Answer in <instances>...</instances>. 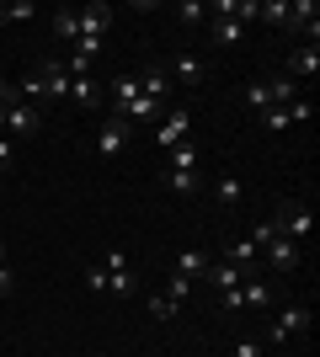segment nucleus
Masks as SVG:
<instances>
[{
    "label": "nucleus",
    "mask_w": 320,
    "mask_h": 357,
    "mask_svg": "<svg viewBox=\"0 0 320 357\" xmlns=\"http://www.w3.org/2000/svg\"><path fill=\"white\" fill-rule=\"evenodd\" d=\"M261 352H267V342H257V336H241L229 357H261Z\"/></svg>",
    "instance_id": "nucleus-26"
},
{
    "label": "nucleus",
    "mask_w": 320,
    "mask_h": 357,
    "mask_svg": "<svg viewBox=\"0 0 320 357\" xmlns=\"http://www.w3.org/2000/svg\"><path fill=\"white\" fill-rule=\"evenodd\" d=\"M70 102H102V86L91 75H70Z\"/></svg>",
    "instance_id": "nucleus-19"
},
{
    "label": "nucleus",
    "mask_w": 320,
    "mask_h": 357,
    "mask_svg": "<svg viewBox=\"0 0 320 357\" xmlns=\"http://www.w3.org/2000/svg\"><path fill=\"white\" fill-rule=\"evenodd\" d=\"M273 235H277V224H273V219H261L257 229H251V240H257V251H261V245H267V240H273Z\"/></svg>",
    "instance_id": "nucleus-31"
},
{
    "label": "nucleus",
    "mask_w": 320,
    "mask_h": 357,
    "mask_svg": "<svg viewBox=\"0 0 320 357\" xmlns=\"http://www.w3.org/2000/svg\"><path fill=\"white\" fill-rule=\"evenodd\" d=\"M294 102V80L289 75H273V80H251V86H245V107H251V112H267V107H289Z\"/></svg>",
    "instance_id": "nucleus-1"
},
{
    "label": "nucleus",
    "mask_w": 320,
    "mask_h": 357,
    "mask_svg": "<svg viewBox=\"0 0 320 357\" xmlns=\"http://www.w3.org/2000/svg\"><path fill=\"white\" fill-rule=\"evenodd\" d=\"M166 187H171V192H182V197H192L203 187V176H198V171H166Z\"/></svg>",
    "instance_id": "nucleus-22"
},
{
    "label": "nucleus",
    "mask_w": 320,
    "mask_h": 357,
    "mask_svg": "<svg viewBox=\"0 0 320 357\" xmlns=\"http://www.w3.org/2000/svg\"><path fill=\"white\" fill-rule=\"evenodd\" d=\"M261 251H267V261H273L277 272H294V267H299V240H283V235H273L267 245H261Z\"/></svg>",
    "instance_id": "nucleus-12"
},
{
    "label": "nucleus",
    "mask_w": 320,
    "mask_h": 357,
    "mask_svg": "<svg viewBox=\"0 0 320 357\" xmlns=\"http://www.w3.org/2000/svg\"><path fill=\"white\" fill-rule=\"evenodd\" d=\"M305 326H310V310H305V304H283V310H277V320L267 326V342L283 347V342H294Z\"/></svg>",
    "instance_id": "nucleus-6"
},
{
    "label": "nucleus",
    "mask_w": 320,
    "mask_h": 357,
    "mask_svg": "<svg viewBox=\"0 0 320 357\" xmlns=\"http://www.w3.org/2000/svg\"><path fill=\"white\" fill-rule=\"evenodd\" d=\"M315 70H320V48L315 43H299L289 54V80H305V75L315 80Z\"/></svg>",
    "instance_id": "nucleus-13"
},
{
    "label": "nucleus",
    "mask_w": 320,
    "mask_h": 357,
    "mask_svg": "<svg viewBox=\"0 0 320 357\" xmlns=\"http://www.w3.org/2000/svg\"><path fill=\"white\" fill-rule=\"evenodd\" d=\"M208 261H213V256L203 251V245H187V251L176 256V278H187V283H198L203 272H208Z\"/></svg>",
    "instance_id": "nucleus-15"
},
{
    "label": "nucleus",
    "mask_w": 320,
    "mask_h": 357,
    "mask_svg": "<svg viewBox=\"0 0 320 357\" xmlns=\"http://www.w3.org/2000/svg\"><path fill=\"white\" fill-rule=\"evenodd\" d=\"M107 96H112V112H123V107H134L144 91H139V75H112V86H107Z\"/></svg>",
    "instance_id": "nucleus-14"
},
{
    "label": "nucleus",
    "mask_w": 320,
    "mask_h": 357,
    "mask_svg": "<svg viewBox=\"0 0 320 357\" xmlns=\"http://www.w3.org/2000/svg\"><path fill=\"white\" fill-rule=\"evenodd\" d=\"M187 294H192V283H187V278H176V272H171V283H166V298H176V304H187Z\"/></svg>",
    "instance_id": "nucleus-27"
},
{
    "label": "nucleus",
    "mask_w": 320,
    "mask_h": 357,
    "mask_svg": "<svg viewBox=\"0 0 320 357\" xmlns=\"http://www.w3.org/2000/svg\"><path fill=\"white\" fill-rule=\"evenodd\" d=\"M213 197H219V208H235V203L245 197V187L235 176H219V181H213Z\"/></svg>",
    "instance_id": "nucleus-20"
},
{
    "label": "nucleus",
    "mask_w": 320,
    "mask_h": 357,
    "mask_svg": "<svg viewBox=\"0 0 320 357\" xmlns=\"http://www.w3.org/2000/svg\"><path fill=\"white\" fill-rule=\"evenodd\" d=\"M192 134V112H187V107H166V112H160V123H155V144H182V139Z\"/></svg>",
    "instance_id": "nucleus-7"
},
{
    "label": "nucleus",
    "mask_w": 320,
    "mask_h": 357,
    "mask_svg": "<svg viewBox=\"0 0 320 357\" xmlns=\"http://www.w3.org/2000/svg\"><path fill=\"white\" fill-rule=\"evenodd\" d=\"M38 86H43V102H70V70H64V59H43Z\"/></svg>",
    "instance_id": "nucleus-8"
},
{
    "label": "nucleus",
    "mask_w": 320,
    "mask_h": 357,
    "mask_svg": "<svg viewBox=\"0 0 320 357\" xmlns=\"http://www.w3.org/2000/svg\"><path fill=\"white\" fill-rule=\"evenodd\" d=\"M32 16V0H6L0 6V22H27Z\"/></svg>",
    "instance_id": "nucleus-25"
},
{
    "label": "nucleus",
    "mask_w": 320,
    "mask_h": 357,
    "mask_svg": "<svg viewBox=\"0 0 320 357\" xmlns=\"http://www.w3.org/2000/svg\"><path fill=\"white\" fill-rule=\"evenodd\" d=\"M277 235L283 240H310V229H315V213H310V203H283V208L273 213Z\"/></svg>",
    "instance_id": "nucleus-4"
},
{
    "label": "nucleus",
    "mask_w": 320,
    "mask_h": 357,
    "mask_svg": "<svg viewBox=\"0 0 320 357\" xmlns=\"http://www.w3.org/2000/svg\"><path fill=\"white\" fill-rule=\"evenodd\" d=\"M134 134H139V128H128L123 118H112V112H107L102 128H96V155H102V160H118L123 149H128V139H134Z\"/></svg>",
    "instance_id": "nucleus-3"
},
{
    "label": "nucleus",
    "mask_w": 320,
    "mask_h": 357,
    "mask_svg": "<svg viewBox=\"0 0 320 357\" xmlns=\"http://www.w3.org/2000/svg\"><path fill=\"white\" fill-rule=\"evenodd\" d=\"M11 283H16V278H11V261H6V267H0V298L11 294Z\"/></svg>",
    "instance_id": "nucleus-32"
},
{
    "label": "nucleus",
    "mask_w": 320,
    "mask_h": 357,
    "mask_svg": "<svg viewBox=\"0 0 320 357\" xmlns=\"http://www.w3.org/2000/svg\"><path fill=\"white\" fill-rule=\"evenodd\" d=\"M289 27H299V32H305V43H315V38H320V6H315V0L289 6Z\"/></svg>",
    "instance_id": "nucleus-10"
},
{
    "label": "nucleus",
    "mask_w": 320,
    "mask_h": 357,
    "mask_svg": "<svg viewBox=\"0 0 320 357\" xmlns=\"http://www.w3.org/2000/svg\"><path fill=\"white\" fill-rule=\"evenodd\" d=\"M144 310H150V320H160V326H166V320H176V314H182V304H176V298H166V294H150V304H144Z\"/></svg>",
    "instance_id": "nucleus-21"
},
{
    "label": "nucleus",
    "mask_w": 320,
    "mask_h": 357,
    "mask_svg": "<svg viewBox=\"0 0 320 357\" xmlns=\"http://www.w3.org/2000/svg\"><path fill=\"white\" fill-rule=\"evenodd\" d=\"M182 22H187V27H198V22H208V6H198V0H187V6H182Z\"/></svg>",
    "instance_id": "nucleus-29"
},
{
    "label": "nucleus",
    "mask_w": 320,
    "mask_h": 357,
    "mask_svg": "<svg viewBox=\"0 0 320 357\" xmlns=\"http://www.w3.org/2000/svg\"><path fill=\"white\" fill-rule=\"evenodd\" d=\"M166 70H171V80H182V86H203V75H208V70H203V59H192V54L171 59Z\"/></svg>",
    "instance_id": "nucleus-17"
},
{
    "label": "nucleus",
    "mask_w": 320,
    "mask_h": 357,
    "mask_svg": "<svg viewBox=\"0 0 320 357\" xmlns=\"http://www.w3.org/2000/svg\"><path fill=\"white\" fill-rule=\"evenodd\" d=\"M107 27H112V6H102V0H96V6H86V11H80V38H96V43H102Z\"/></svg>",
    "instance_id": "nucleus-11"
},
{
    "label": "nucleus",
    "mask_w": 320,
    "mask_h": 357,
    "mask_svg": "<svg viewBox=\"0 0 320 357\" xmlns=\"http://www.w3.org/2000/svg\"><path fill=\"white\" fill-rule=\"evenodd\" d=\"M261 128H273V134H283V128H294L289 107H267V112H261Z\"/></svg>",
    "instance_id": "nucleus-24"
},
{
    "label": "nucleus",
    "mask_w": 320,
    "mask_h": 357,
    "mask_svg": "<svg viewBox=\"0 0 320 357\" xmlns=\"http://www.w3.org/2000/svg\"><path fill=\"white\" fill-rule=\"evenodd\" d=\"M257 22H273V27H289V6H283V0H267V6H257Z\"/></svg>",
    "instance_id": "nucleus-23"
},
{
    "label": "nucleus",
    "mask_w": 320,
    "mask_h": 357,
    "mask_svg": "<svg viewBox=\"0 0 320 357\" xmlns=\"http://www.w3.org/2000/svg\"><path fill=\"white\" fill-rule=\"evenodd\" d=\"M38 128H43V107H32V102L6 107V139H32Z\"/></svg>",
    "instance_id": "nucleus-5"
},
{
    "label": "nucleus",
    "mask_w": 320,
    "mask_h": 357,
    "mask_svg": "<svg viewBox=\"0 0 320 357\" xmlns=\"http://www.w3.org/2000/svg\"><path fill=\"white\" fill-rule=\"evenodd\" d=\"M11 165H16V149H11V139L0 134V176H11Z\"/></svg>",
    "instance_id": "nucleus-30"
},
{
    "label": "nucleus",
    "mask_w": 320,
    "mask_h": 357,
    "mask_svg": "<svg viewBox=\"0 0 320 357\" xmlns=\"http://www.w3.org/2000/svg\"><path fill=\"white\" fill-rule=\"evenodd\" d=\"M54 38L75 48V43H80V11H70V6H59V11H54Z\"/></svg>",
    "instance_id": "nucleus-16"
},
{
    "label": "nucleus",
    "mask_w": 320,
    "mask_h": 357,
    "mask_svg": "<svg viewBox=\"0 0 320 357\" xmlns=\"http://www.w3.org/2000/svg\"><path fill=\"white\" fill-rule=\"evenodd\" d=\"M139 91H144L150 102L171 107V70H166V64H144V70H139Z\"/></svg>",
    "instance_id": "nucleus-9"
},
{
    "label": "nucleus",
    "mask_w": 320,
    "mask_h": 357,
    "mask_svg": "<svg viewBox=\"0 0 320 357\" xmlns=\"http://www.w3.org/2000/svg\"><path fill=\"white\" fill-rule=\"evenodd\" d=\"M86 288H91V294H107V267H86Z\"/></svg>",
    "instance_id": "nucleus-28"
},
{
    "label": "nucleus",
    "mask_w": 320,
    "mask_h": 357,
    "mask_svg": "<svg viewBox=\"0 0 320 357\" xmlns=\"http://www.w3.org/2000/svg\"><path fill=\"white\" fill-rule=\"evenodd\" d=\"M198 160H203V155H198V144H187V139L166 149V171H198Z\"/></svg>",
    "instance_id": "nucleus-18"
},
{
    "label": "nucleus",
    "mask_w": 320,
    "mask_h": 357,
    "mask_svg": "<svg viewBox=\"0 0 320 357\" xmlns=\"http://www.w3.org/2000/svg\"><path fill=\"white\" fill-rule=\"evenodd\" d=\"M208 16H213V43L219 48H241L245 43V27L235 22V0H213Z\"/></svg>",
    "instance_id": "nucleus-2"
},
{
    "label": "nucleus",
    "mask_w": 320,
    "mask_h": 357,
    "mask_svg": "<svg viewBox=\"0 0 320 357\" xmlns=\"http://www.w3.org/2000/svg\"><path fill=\"white\" fill-rule=\"evenodd\" d=\"M0 267H6V240H0Z\"/></svg>",
    "instance_id": "nucleus-33"
}]
</instances>
